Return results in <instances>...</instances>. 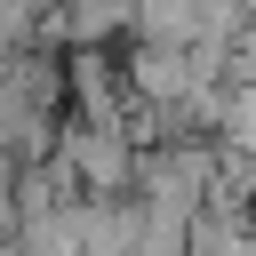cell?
Wrapping results in <instances>:
<instances>
[{
	"instance_id": "1",
	"label": "cell",
	"mask_w": 256,
	"mask_h": 256,
	"mask_svg": "<svg viewBox=\"0 0 256 256\" xmlns=\"http://www.w3.org/2000/svg\"><path fill=\"white\" fill-rule=\"evenodd\" d=\"M56 160H64L88 192H136L144 144H136L128 128H104V120H88V112H64V120H56Z\"/></svg>"
},
{
	"instance_id": "2",
	"label": "cell",
	"mask_w": 256,
	"mask_h": 256,
	"mask_svg": "<svg viewBox=\"0 0 256 256\" xmlns=\"http://www.w3.org/2000/svg\"><path fill=\"white\" fill-rule=\"evenodd\" d=\"M224 144H240V152H256V88H232V112H224V128H216Z\"/></svg>"
}]
</instances>
